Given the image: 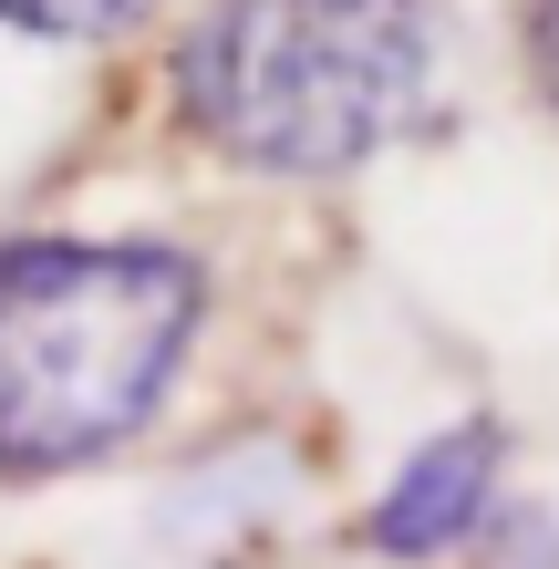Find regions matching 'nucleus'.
Wrapping results in <instances>:
<instances>
[{"label":"nucleus","mask_w":559,"mask_h":569,"mask_svg":"<svg viewBox=\"0 0 559 569\" xmlns=\"http://www.w3.org/2000/svg\"><path fill=\"white\" fill-rule=\"evenodd\" d=\"M197 259L156 239H11L0 249V477L114 456L197 342Z\"/></svg>","instance_id":"nucleus-1"},{"label":"nucleus","mask_w":559,"mask_h":569,"mask_svg":"<svg viewBox=\"0 0 559 569\" xmlns=\"http://www.w3.org/2000/svg\"><path fill=\"white\" fill-rule=\"evenodd\" d=\"M436 104L425 0H218L177 42V114L228 166L342 177Z\"/></svg>","instance_id":"nucleus-2"},{"label":"nucleus","mask_w":559,"mask_h":569,"mask_svg":"<svg viewBox=\"0 0 559 569\" xmlns=\"http://www.w3.org/2000/svg\"><path fill=\"white\" fill-rule=\"evenodd\" d=\"M498 456H508V435L467 415V425H446V435H425V446L393 466V487L373 497V518H363V539L383 559H436V549H467L487 508H498Z\"/></svg>","instance_id":"nucleus-3"},{"label":"nucleus","mask_w":559,"mask_h":569,"mask_svg":"<svg viewBox=\"0 0 559 569\" xmlns=\"http://www.w3.org/2000/svg\"><path fill=\"white\" fill-rule=\"evenodd\" d=\"M146 11L156 0H0V31H31V42H114Z\"/></svg>","instance_id":"nucleus-4"},{"label":"nucleus","mask_w":559,"mask_h":569,"mask_svg":"<svg viewBox=\"0 0 559 569\" xmlns=\"http://www.w3.org/2000/svg\"><path fill=\"white\" fill-rule=\"evenodd\" d=\"M529 83L549 93V114H559V0H529Z\"/></svg>","instance_id":"nucleus-5"}]
</instances>
